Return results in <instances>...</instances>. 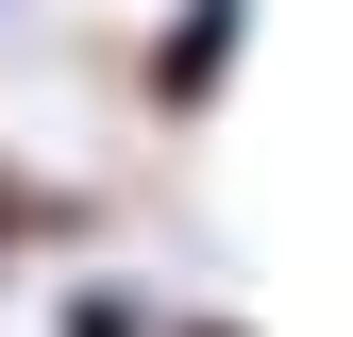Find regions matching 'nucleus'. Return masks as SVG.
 I'll list each match as a JSON object with an SVG mask.
<instances>
[{"label":"nucleus","mask_w":353,"mask_h":337,"mask_svg":"<svg viewBox=\"0 0 353 337\" xmlns=\"http://www.w3.org/2000/svg\"><path fill=\"white\" fill-rule=\"evenodd\" d=\"M236 51H252V0H185V17L152 34V118H202L219 84H236Z\"/></svg>","instance_id":"nucleus-1"},{"label":"nucleus","mask_w":353,"mask_h":337,"mask_svg":"<svg viewBox=\"0 0 353 337\" xmlns=\"http://www.w3.org/2000/svg\"><path fill=\"white\" fill-rule=\"evenodd\" d=\"M51 337H152V304H135V287H68V320Z\"/></svg>","instance_id":"nucleus-2"},{"label":"nucleus","mask_w":353,"mask_h":337,"mask_svg":"<svg viewBox=\"0 0 353 337\" xmlns=\"http://www.w3.org/2000/svg\"><path fill=\"white\" fill-rule=\"evenodd\" d=\"M0 253H17V186H0Z\"/></svg>","instance_id":"nucleus-3"}]
</instances>
